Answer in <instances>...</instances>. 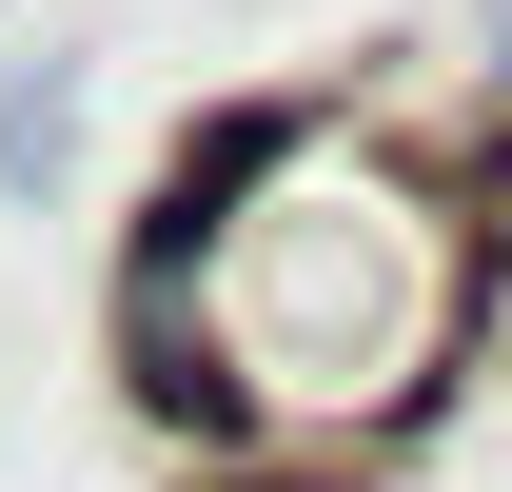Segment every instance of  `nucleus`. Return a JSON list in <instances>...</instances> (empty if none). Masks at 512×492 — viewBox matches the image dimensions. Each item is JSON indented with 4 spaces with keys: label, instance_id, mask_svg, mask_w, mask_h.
Listing matches in <instances>:
<instances>
[{
    "label": "nucleus",
    "instance_id": "obj_1",
    "mask_svg": "<svg viewBox=\"0 0 512 492\" xmlns=\"http://www.w3.org/2000/svg\"><path fill=\"white\" fill-rule=\"evenodd\" d=\"M512 355V40L453 119L256 79L197 99L119 197L99 374L158 492H414Z\"/></svg>",
    "mask_w": 512,
    "mask_h": 492
},
{
    "label": "nucleus",
    "instance_id": "obj_2",
    "mask_svg": "<svg viewBox=\"0 0 512 492\" xmlns=\"http://www.w3.org/2000/svg\"><path fill=\"white\" fill-rule=\"evenodd\" d=\"M60 119H79L60 60H40V79H0V178H40V158H60Z\"/></svg>",
    "mask_w": 512,
    "mask_h": 492
}]
</instances>
